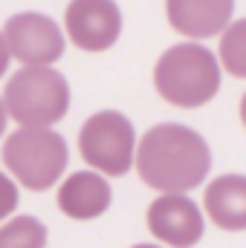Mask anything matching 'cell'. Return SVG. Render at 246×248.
<instances>
[{
  "label": "cell",
  "instance_id": "ac0fdd59",
  "mask_svg": "<svg viewBox=\"0 0 246 248\" xmlns=\"http://www.w3.org/2000/svg\"><path fill=\"white\" fill-rule=\"evenodd\" d=\"M130 248H162V246H154V243H139V246H130Z\"/></svg>",
  "mask_w": 246,
  "mask_h": 248
},
{
  "label": "cell",
  "instance_id": "9a60e30c",
  "mask_svg": "<svg viewBox=\"0 0 246 248\" xmlns=\"http://www.w3.org/2000/svg\"><path fill=\"white\" fill-rule=\"evenodd\" d=\"M9 61H12V52H9V46H6V38H3V32H0V78L6 75Z\"/></svg>",
  "mask_w": 246,
  "mask_h": 248
},
{
  "label": "cell",
  "instance_id": "8992f818",
  "mask_svg": "<svg viewBox=\"0 0 246 248\" xmlns=\"http://www.w3.org/2000/svg\"><path fill=\"white\" fill-rule=\"evenodd\" d=\"M6 46L12 58L23 66H53L64 55V32L50 15L41 12H18L3 26Z\"/></svg>",
  "mask_w": 246,
  "mask_h": 248
},
{
  "label": "cell",
  "instance_id": "277c9868",
  "mask_svg": "<svg viewBox=\"0 0 246 248\" xmlns=\"http://www.w3.org/2000/svg\"><path fill=\"white\" fill-rule=\"evenodd\" d=\"M3 104L20 127H53L70 110V84L53 66H23L9 78Z\"/></svg>",
  "mask_w": 246,
  "mask_h": 248
},
{
  "label": "cell",
  "instance_id": "30bf717a",
  "mask_svg": "<svg viewBox=\"0 0 246 248\" xmlns=\"http://www.w3.org/2000/svg\"><path fill=\"white\" fill-rule=\"evenodd\" d=\"M113 202V187L99 170H75L58 187V208L70 219L87 222L102 217Z\"/></svg>",
  "mask_w": 246,
  "mask_h": 248
},
{
  "label": "cell",
  "instance_id": "7c38bea8",
  "mask_svg": "<svg viewBox=\"0 0 246 248\" xmlns=\"http://www.w3.org/2000/svg\"><path fill=\"white\" fill-rule=\"evenodd\" d=\"M217 61H220V66H223L229 75L246 78V17L232 20V23L220 32Z\"/></svg>",
  "mask_w": 246,
  "mask_h": 248
},
{
  "label": "cell",
  "instance_id": "7a4b0ae2",
  "mask_svg": "<svg viewBox=\"0 0 246 248\" xmlns=\"http://www.w3.org/2000/svg\"><path fill=\"white\" fill-rule=\"evenodd\" d=\"M223 66L209 46L200 44H177L168 46L154 66V87L157 93L183 110H197L209 104L220 90Z\"/></svg>",
  "mask_w": 246,
  "mask_h": 248
},
{
  "label": "cell",
  "instance_id": "4fadbf2b",
  "mask_svg": "<svg viewBox=\"0 0 246 248\" xmlns=\"http://www.w3.org/2000/svg\"><path fill=\"white\" fill-rule=\"evenodd\" d=\"M47 225L38 217H15L0 225V248H44Z\"/></svg>",
  "mask_w": 246,
  "mask_h": 248
},
{
  "label": "cell",
  "instance_id": "e0dca14e",
  "mask_svg": "<svg viewBox=\"0 0 246 248\" xmlns=\"http://www.w3.org/2000/svg\"><path fill=\"white\" fill-rule=\"evenodd\" d=\"M241 122L246 127V93H244V98H241Z\"/></svg>",
  "mask_w": 246,
  "mask_h": 248
},
{
  "label": "cell",
  "instance_id": "5b68a950",
  "mask_svg": "<svg viewBox=\"0 0 246 248\" xmlns=\"http://www.w3.org/2000/svg\"><path fill=\"white\" fill-rule=\"evenodd\" d=\"M78 150L93 170L105 176H124L136 159V130L124 113L102 110L84 122L78 133Z\"/></svg>",
  "mask_w": 246,
  "mask_h": 248
},
{
  "label": "cell",
  "instance_id": "6da1fadb",
  "mask_svg": "<svg viewBox=\"0 0 246 248\" xmlns=\"http://www.w3.org/2000/svg\"><path fill=\"white\" fill-rule=\"evenodd\" d=\"M133 168L145 185L159 193H188L206 182L211 170V147L197 130L162 122L136 141Z\"/></svg>",
  "mask_w": 246,
  "mask_h": 248
},
{
  "label": "cell",
  "instance_id": "3957f363",
  "mask_svg": "<svg viewBox=\"0 0 246 248\" xmlns=\"http://www.w3.org/2000/svg\"><path fill=\"white\" fill-rule=\"evenodd\" d=\"M70 162V147L53 127H18L3 141V165L26 190L58 185Z\"/></svg>",
  "mask_w": 246,
  "mask_h": 248
},
{
  "label": "cell",
  "instance_id": "52a82bcc",
  "mask_svg": "<svg viewBox=\"0 0 246 248\" xmlns=\"http://www.w3.org/2000/svg\"><path fill=\"white\" fill-rule=\"evenodd\" d=\"M64 32L81 52H105L122 35V9L116 0H70Z\"/></svg>",
  "mask_w": 246,
  "mask_h": 248
},
{
  "label": "cell",
  "instance_id": "9c48e42d",
  "mask_svg": "<svg viewBox=\"0 0 246 248\" xmlns=\"http://www.w3.org/2000/svg\"><path fill=\"white\" fill-rule=\"evenodd\" d=\"M165 15L174 32L191 41L220 35L235 15V0H165Z\"/></svg>",
  "mask_w": 246,
  "mask_h": 248
},
{
  "label": "cell",
  "instance_id": "2e32d148",
  "mask_svg": "<svg viewBox=\"0 0 246 248\" xmlns=\"http://www.w3.org/2000/svg\"><path fill=\"white\" fill-rule=\"evenodd\" d=\"M6 122H9V113H6V104H3V98H0V139H3V133H6Z\"/></svg>",
  "mask_w": 246,
  "mask_h": 248
},
{
  "label": "cell",
  "instance_id": "8fae6325",
  "mask_svg": "<svg viewBox=\"0 0 246 248\" xmlns=\"http://www.w3.org/2000/svg\"><path fill=\"white\" fill-rule=\"evenodd\" d=\"M203 208L220 231H246V176L223 173L209 182Z\"/></svg>",
  "mask_w": 246,
  "mask_h": 248
},
{
  "label": "cell",
  "instance_id": "ba28073f",
  "mask_svg": "<svg viewBox=\"0 0 246 248\" xmlns=\"http://www.w3.org/2000/svg\"><path fill=\"white\" fill-rule=\"evenodd\" d=\"M148 231L168 248H194L206 234V219L185 193H159L148 208Z\"/></svg>",
  "mask_w": 246,
  "mask_h": 248
},
{
  "label": "cell",
  "instance_id": "5bb4252c",
  "mask_svg": "<svg viewBox=\"0 0 246 248\" xmlns=\"http://www.w3.org/2000/svg\"><path fill=\"white\" fill-rule=\"evenodd\" d=\"M15 208H18V185H15L12 176L0 173V222L6 217H12Z\"/></svg>",
  "mask_w": 246,
  "mask_h": 248
}]
</instances>
